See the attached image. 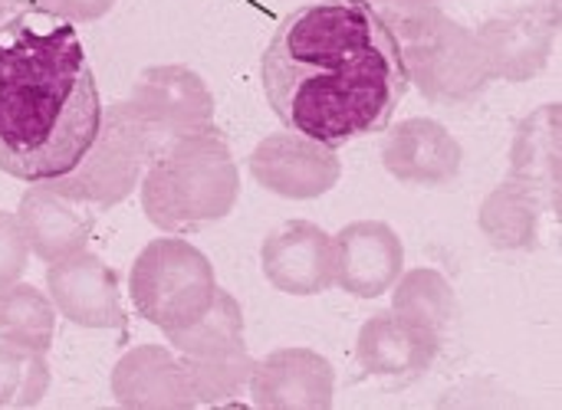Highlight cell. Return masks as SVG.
Returning <instances> with one entry per match:
<instances>
[{
  "mask_svg": "<svg viewBox=\"0 0 562 410\" xmlns=\"http://www.w3.org/2000/svg\"><path fill=\"white\" fill-rule=\"evenodd\" d=\"M260 82L283 128L342 148L385 132L408 92L392 26L369 0H316L273 30Z\"/></svg>",
  "mask_w": 562,
  "mask_h": 410,
  "instance_id": "6da1fadb",
  "label": "cell"
},
{
  "mask_svg": "<svg viewBox=\"0 0 562 410\" xmlns=\"http://www.w3.org/2000/svg\"><path fill=\"white\" fill-rule=\"evenodd\" d=\"M102 95L72 23L16 10L0 23V171L40 184L76 168L102 122Z\"/></svg>",
  "mask_w": 562,
  "mask_h": 410,
  "instance_id": "7a4b0ae2",
  "label": "cell"
},
{
  "mask_svg": "<svg viewBox=\"0 0 562 410\" xmlns=\"http://www.w3.org/2000/svg\"><path fill=\"white\" fill-rule=\"evenodd\" d=\"M148 224L165 234H198L234 214L240 201V168L217 128L188 135L161 148L138 184Z\"/></svg>",
  "mask_w": 562,
  "mask_h": 410,
  "instance_id": "3957f363",
  "label": "cell"
},
{
  "mask_svg": "<svg viewBox=\"0 0 562 410\" xmlns=\"http://www.w3.org/2000/svg\"><path fill=\"white\" fill-rule=\"evenodd\" d=\"M402 49L408 86L435 105H468L494 82L477 33L441 7L392 30Z\"/></svg>",
  "mask_w": 562,
  "mask_h": 410,
  "instance_id": "277c9868",
  "label": "cell"
},
{
  "mask_svg": "<svg viewBox=\"0 0 562 410\" xmlns=\"http://www.w3.org/2000/svg\"><path fill=\"white\" fill-rule=\"evenodd\" d=\"M214 293L217 276L211 260L178 234L145 243L128 273L132 309L165 335L198 322Z\"/></svg>",
  "mask_w": 562,
  "mask_h": 410,
  "instance_id": "5b68a950",
  "label": "cell"
},
{
  "mask_svg": "<svg viewBox=\"0 0 562 410\" xmlns=\"http://www.w3.org/2000/svg\"><path fill=\"white\" fill-rule=\"evenodd\" d=\"M155 155L158 148L148 128L142 125L128 99H122L102 109L99 132L76 168L49 184L92 210H112L138 191L142 174Z\"/></svg>",
  "mask_w": 562,
  "mask_h": 410,
  "instance_id": "8992f818",
  "label": "cell"
},
{
  "mask_svg": "<svg viewBox=\"0 0 562 410\" xmlns=\"http://www.w3.org/2000/svg\"><path fill=\"white\" fill-rule=\"evenodd\" d=\"M128 105L148 128L158 151L178 138L217 128L214 92L204 76L184 62H158L142 69L132 86Z\"/></svg>",
  "mask_w": 562,
  "mask_h": 410,
  "instance_id": "52a82bcc",
  "label": "cell"
},
{
  "mask_svg": "<svg viewBox=\"0 0 562 410\" xmlns=\"http://www.w3.org/2000/svg\"><path fill=\"white\" fill-rule=\"evenodd\" d=\"M247 171L273 197L316 201L342 181V158L339 148L283 128L257 141L247 158Z\"/></svg>",
  "mask_w": 562,
  "mask_h": 410,
  "instance_id": "ba28073f",
  "label": "cell"
},
{
  "mask_svg": "<svg viewBox=\"0 0 562 410\" xmlns=\"http://www.w3.org/2000/svg\"><path fill=\"white\" fill-rule=\"evenodd\" d=\"M46 296L56 312L79 329L109 332L125 329V306L119 289V273L89 250L46 266Z\"/></svg>",
  "mask_w": 562,
  "mask_h": 410,
  "instance_id": "9c48e42d",
  "label": "cell"
},
{
  "mask_svg": "<svg viewBox=\"0 0 562 410\" xmlns=\"http://www.w3.org/2000/svg\"><path fill=\"white\" fill-rule=\"evenodd\" d=\"M405 270V243L385 220H352L333 234V286L356 299L385 296Z\"/></svg>",
  "mask_w": 562,
  "mask_h": 410,
  "instance_id": "30bf717a",
  "label": "cell"
},
{
  "mask_svg": "<svg viewBox=\"0 0 562 410\" xmlns=\"http://www.w3.org/2000/svg\"><path fill=\"white\" fill-rule=\"evenodd\" d=\"M474 33H477L491 79L530 82L550 66L560 23L530 3V7H514L507 13L484 20Z\"/></svg>",
  "mask_w": 562,
  "mask_h": 410,
  "instance_id": "8fae6325",
  "label": "cell"
},
{
  "mask_svg": "<svg viewBox=\"0 0 562 410\" xmlns=\"http://www.w3.org/2000/svg\"><path fill=\"white\" fill-rule=\"evenodd\" d=\"M250 405L263 410H329L336 398V368L326 355L293 345L254 358Z\"/></svg>",
  "mask_w": 562,
  "mask_h": 410,
  "instance_id": "7c38bea8",
  "label": "cell"
},
{
  "mask_svg": "<svg viewBox=\"0 0 562 410\" xmlns=\"http://www.w3.org/2000/svg\"><path fill=\"white\" fill-rule=\"evenodd\" d=\"M263 280L296 299L333 289V234L313 220H286L263 237L260 247Z\"/></svg>",
  "mask_w": 562,
  "mask_h": 410,
  "instance_id": "4fadbf2b",
  "label": "cell"
},
{
  "mask_svg": "<svg viewBox=\"0 0 562 410\" xmlns=\"http://www.w3.org/2000/svg\"><path fill=\"white\" fill-rule=\"evenodd\" d=\"M464 148L454 138V132L425 115L402 118L385 128L382 141V168L415 187H445L461 174Z\"/></svg>",
  "mask_w": 562,
  "mask_h": 410,
  "instance_id": "5bb4252c",
  "label": "cell"
},
{
  "mask_svg": "<svg viewBox=\"0 0 562 410\" xmlns=\"http://www.w3.org/2000/svg\"><path fill=\"white\" fill-rule=\"evenodd\" d=\"M115 405L128 410H191L198 408L188 368L178 352L165 345L128 349L109 375Z\"/></svg>",
  "mask_w": 562,
  "mask_h": 410,
  "instance_id": "9a60e30c",
  "label": "cell"
},
{
  "mask_svg": "<svg viewBox=\"0 0 562 410\" xmlns=\"http://www.w3.org/2000/svg\"><path fill=\"white\" fill-rule=\"evenodd\" d=\"M16 220L23 227V237L30 243V253L43 260L46 266L56 260H66L89 247L95 230L92 207L66 197L49 181L30 184L16 204Z\"/></svg>",
  "mask_w": 562,
  "mask_h": 410,
  "instance_id": "2e32d148",
  "label": "cell"
},
{
  "mask_svg": "<svg viewBox=\"0 0 562 410\" xmlns=\"http://www.w3.org/2000/svg\"><path fill=\"white\" fill-rule=\"evenodd\" d=\"M441 352V342L392 309L375 312L362 322L356 335V365L369 378L382 381H412L422 378Z\"/></svg>",
  "mask_w": 562,
  "mask_h": 410,
  "instance_id": "e0dca14e",
  "label": "cell"
},
{
  "mask_svg": "<svg viewBox=\"0 0 562 410\" xmlns=\"http://www.w3.org/2000/svg\"><path fill=\"white\" fill-rule=\"evenodd\" d=\"M510 178L533 187L560 217L562 191V102L533 109L510 141Z\"/></svg>",
  "mask_w": 562,
  "mask_h": 410,
  "instance_id": "ac0fdd59",
  "label": "cell"
},
{
  "mask_svg": "<svg viewBox=\"0 0 562 410\" xmlns=\"http://www.w3.org/2000/svg\"><path fill=\"white\" fill-rule=\"evenodd\" d=\"M547 201L524 181H501L477 210V227L487 243L501 253H530L540 243V220Z\"/></svg>",
  "mask_w": 562,
  "mask_h": 410,
  "instance_id": "d6986e66",
  "label": "cell"
},
{
  "mask_svg": "<svg viewBox=\"0 0 562 410\" xmlns=\"http://www.w3.org/2000/svg\"><path fill=\"white\" fill-rule=\"evenodd\" d=\"M389 293H392L395 316H402L415 329L435 335L445 345V339L458 319V293L441 270H435V266L402 270V276L395 280V286Z\"/></svg>",
  "mask_w": 562,
  "mask_h": 410,
  "instance_id": "ffe728a7",
  "label": "cell"
},
{
  "mask_svg": "<svg viewBox=\"0 0 562 410\" xmlns=\"http://www.w3.org/2000/svg\"><path fill=\"white\" fill-rule=\"evenodd\" d=\"M56 316L53 299L23 280L0 289V342L46 355L56 339Z\"/></svg>",
  "mask_w": 562,
  "mask_h": 410,
  "instance_id": "44dd1931",
  "label": "cell"
},
{
  "mask_svg": "<svg viewBox=\"0 0 562 410\" xmlns=\"http://www.w3.org/2000/svg\"><path fill=\"white\" fill-rule=\"evenodd\" d=\"M198 405H234L250 388L254 355L247 342L207 352V355H181Z\"/></svg>",
  "mask_w": 562,
  "mask_h": 410,
  "instance_id": "7402d4cb",
  "label": "cell"
},
{
  "mask_svg": "<svg viewBox=\"0 0 562 410\" xmlns=\"http://www.w3.org/2000/svg\"><path fill=\"white\" fill-rule=\"evenodd\" d=\"M165 339L171 342V349L178 355H207V352L240 345L244 342V309L227 289L217 286L207 312L198 322H191L178 332H168Z\"/></svg>",
  "mask_w": 562,
  "mask_h": 410,
  "instance_id": "603a6c76",
  "label": "cell"
},
{
  "mask_svg": "<svg viewBox=\"0 0 562 410\" xmlns=\"http://www.w3.org/2000/svg\"><path fill=\"white\" fill-rule=\"evenodd\" d=\"M53 385L43 352L0 342V408H36Z\"/></svg>",
  "mask_w": 562,
  "mask_h": 410,
  "instance_id": "cb8c5ba5",
  "label": "cell"
},
{
  "mask_svg": "<svg viewBox=\"0 0 562 410\" xmlns=\"http://www.w3.org/2000/svg\"><path fill=\"white\" fill-rule=\"evenodd\" d=\"M30 243L16 220V210H0V289L13 286L26 276L30 266Z\"/></svg>",
  "mask_w": 562,
  "mask_h": 410,
  "instance_id": "d4e9b609",
  "label": "cell"
},
{
  "mask_svg": "<svg viewBox=\"0 0 562 410\" xmlns=\"http://www.w3.org/2000/svg\"><path fill=\"white\" fill-rule=\"evenodd\" d=\"M115 7V0H30V10L59 16L66 23H95L102 20L109 10Z\"/></svg>",
  "mask_w": 562,
  "mask_h": 410,
  "instance_id": "484cf974",
  "label": "cell"
},
{
  "mask_svg": "<svg viewBox=\"0 0 562 410\" xmlns=\"http://www.w3.org/2000/svg\"><path fill=\"white\" fill-rule=\"evenodd\" d=\"M533 7H537V10H543L547 16H553V20L560 23V16H562V0H533Z\"/></svg>",
  "mask_w": 562,
  "mask_h": 410,
  "instance_id": "4316f807",
  "label": "cell"
},
{
  "mask_svg": "<svg viewBox=\"0 0 562 410\" xmlns=\"http://www.w3.org/2000/svg\"><path fill=\"white\" fill-rule=\"evenodd\" d=\"M16 10H26L23 0H0V20H3V16H13Z\"/></svg>",
  "mask_w": 562,
  "mask_h": 410,
  "instance_id": "83f0119b",
  "label": "cell"
},
{
  "mask_svg": "<svg viewBox=\"0 0 562 410\" xmlns=\"http://www.w3.org/2000/svg\"><path fill=\"white\" fill-rule=\"evenodd\" d=\"M23 7H30V0H23Z\"/></svg>",
  "mask_w": 562,
  "mask_h": 410,
  "instance_id": "f1b7e54d",
  "label": "cell"
}]
</instances>
